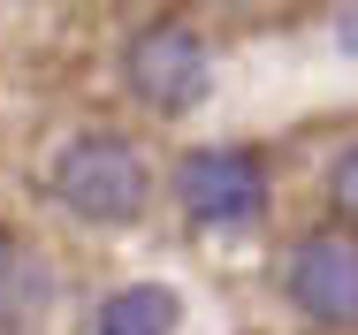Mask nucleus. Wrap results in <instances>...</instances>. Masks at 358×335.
<instances>
[{"label":"nucleus","instance_id":"obj_5","mask_svg":"<svg viewBox=\"0 0 358 335\" xmlns=\"http://www.w3.org/2000/svg\"><path fill=\"white\" fill-rule=\"evenodd\" d=\"M54 305V274L31 244L0 236V335H31V320Z\"/></svg>","mask_w":358,"mask_h":335},{"label":"nucleus","instance_id":"obj_6","mask_svg":"<svg viewBox=\"0 0 358 335\" xmlns=\"http://www.w3.org/2000/svg\"><path fill=\"white\" fill-rule=\"evenodd\" d=\"M176 320H183V297H176L168 282H122V290L99 305L92 335H176Z\"/></svg>","mask_w":358,"mask_h":335},{"label":"nucleus","instance_id":"obj_3","mask_svg":"<svg viewBox=\"0 0 358 335\" xmlns=\"http://www.w3.org/2000/svg\"><path fill=\"white\" fill-rule=\"evenodd\" d=\"M176 206H183L191 229L236 236V229H252L267 213V160L252 145H199L176 168Z\"/></svg>","mask_w":358,"mask_h":335},{"label":"nucleus","instance_id":"obj_7","mask_svg":"<svg viewBox=\"0 0 358 335\" xmlns=\"http://www.w3.org/2000/svg\"><path fill=\"white\" fill-rule=\"evenodd\" d=\"M328 199H336V213H343V221L358 229V145L343 152V160H336V168H328Z\"/></svg>","mask_w":358,"mask_h":335},{"label":"nucleus","instance_id":"obj_4","mask_svg":"<svg viewBox=\"0 0 358 335\" xmlns=\"http://www.w3.org/2000/svg\"><path fill=\"white\" fill-rule=\"evenodd\" d=\"M282 290L313 328L358 335V229L351 221H328V229L297 236L289 267H282Z\"/></svg>","mask_w":358,"mask_h":335},{"label":"nucleus","instance_id":"obj_2","mask_svg":"<svg viewBox=\"0 0 358 335\" xmlns=\"http://www.w3.org/2000/svg\"><path fill=\"white\" fill-rule=\"evenodd\" d=\"M122 84L152 115H191L214 92V46L183 15H160V23H145L138 38L122 46Z\"/></svg>","mask_w":358,"mask_h":335},{"label":"nucleus","instance_id":"obj_1","mask_svg":"<svg viewBox=\"0 0 358 335\" xmlns=\"http://www.w3.org/2000/svg\"><path fill=\"white\" fill-rule=\"evenodd\" d=\"M46 183H54V199L69 206L76 221H92V229H130L145 206H152V168H145L138 145L115 137V130L69 137V145L54 152Z\"/></svg>","mask_w":358,"mask_h":335}]
</instances>
